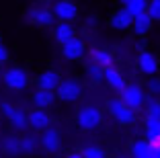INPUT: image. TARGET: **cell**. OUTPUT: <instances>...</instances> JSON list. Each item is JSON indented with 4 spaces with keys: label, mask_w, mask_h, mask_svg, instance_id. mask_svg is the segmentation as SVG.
<instances>
[{
    "label": "cell",
    "mask_w": 160,
    "mask_h": 158,
    "mask_svg": "<svg viewBox=\"0 0 160 158\" xmlns=\"http://www.w3.org/2000/svg\"><path fill=\"white\" fill-rule=\"evenodd\" d=\"M66 158H84V156H82V152H68Z\"/></svg>",
    "instance_id": "4dcf8cb0"
},
{
    "label": "cell",
    "mask_w": 160,
    "mask_h": 158,
    "mask_svg": "<svg viewBox=\"0 0 160 158\" xmlns=\"http://www.w3.org/2000/svg\"><path fill=\"white\" fill-rule=\"evenodd\" d=\"M53 158H58V156H53Z\"/></svg>",
    "instance_id": "e575fe53"
},
{
    "label": "cell",
    "mask_w": 160,
    "mask_h": 158,
    "mask_svg": "<svg viewBox=\"0 0 160 158\" xmlns=\"http://www.w3.org/2000/svg\"><path fill=\"white\" fill-rule=\"evenodd\" d=\"M154 158H160V144L154 146Z\"/></svg>",
    "instance_id": "1f68e13d"
},
{
    "label": "cell",
    "mask_w": 160,
    "mask_h": 158,
    "mask_svg": "<svg viewBox=\"0 0 160 158\" xmlns=\"http://www.w3.org/2000/svg\"><path fill=\"white\" fill-rule=\"evenodd\" d=\"M119 99H121L129 109H133V111H140L142 107H146V101H148L144 89L138 86V84H127V89L119 94Z\"/></svg>",
    "instance_id": "3957f363"
},
{
    "label": "cell",
    "mask_w": 160,
    "mask_h": 158,
    "mask_svg": "<svg viewBox=\"0 0 160 158\" xmlns=\"http://www.w3.org/2000/svg\"><path fill=\"white\" fill-rule=\"evenodd\" d=\"M109 25H111V29H115V31H127V29L133 27V14L129 13V10H125L123 6H119V8L111 14Z\"/></svg>",
    "instance_id": "9c48e42d"
},
{
    "label": "cell",
    "mask_w": 160,
    "mask_h": 158,
    "mask_svg": "<svg viewBox=\"0 0 160 158\" xmlns=\"http://www.w3.org/2000/svg\"><path fill=\"white\" fill-rule=\"evenodd\" d=\"M74 37H76V31H74V27H72V23H58L56 27H53V39H56L60 45H66V43L72 41Z\"/></svg>",
    "instance_id": "e0dca14e"
},
{
    "label": "cell",
    "mask_w": 160,
    "mask_h": 158,
    "mask_svg": "<svg viewBox=\"0 0 160 158\" xmlns=\"http://www.w3.org/2000/svg\"><path fill=\"white\" fill-rule=\"evenodd\" d=\"M138 68H140L142 74H146V76H150V78H154L156 72H158V58H156L152 51L142 49L140 56H138Z\"/></svg>",
    "instance_id": "8fae6325"
},
{
    "label": "cell",
    "mask_w": 160,
    "mask_h": 158,
    "mask_svg": "<svg viewBox=\"0 0 160 158\" xmlns=\"http://www.w3.org/2000/svg\"><path fill=\"white\" fill-rule=\"evenodd\" d=\"M80 94H82V86H80V82L76 78H64L60 82V86H58V90H56V97L64 103L78 101Z\"/></svg>",
    "instance_id": "5b68a950"
},
{
    "label": "cell",
    "mask_w": 160,
    "mask_h": 158,
    "mask_svg": "<svg viewBox=\"0 0 160 158\" xmlns=\"http://www.w3.org/2000/svg\"><path fill=\"white\" fill-rule=\"evenodd\" d=\"M129 152H132V158H154V146L148 140H136Z\"/></svg>",
    "instance_id": "ac0fdd59"
},
{
    "label": "cell",
    "mask_w": 160,
    "mask_h": 158,
    "mask_svg": "<svg viewBox=\"0 0 160 158\" xmlns=\"http://www.w3.org/2000/svg\"><path fill=\"white\" fill-rule=\"evenodd\" d=\"M8 123H10V127H12L14 131H25V130H29V113L23 111V109H17V111H14V115L8 119Z\"/></svg>",
    "instance_id": "ffe728a7"
},
{
    "label": "cell",
    "mask_w": 160,
    "mask_h": 158,
    "mask_svg": "<svg viewBox=\"0 0 160 158\" xmlns=\"http://www.w3.org/2000/svg\"><path fill=\"white\" fill-rule=\"evenodd\" d=\"M53 19H56V14H53L52 6L35 4V6H31V8L27 10V21L33 23V25H37V27H52Z\"/></svg>",
    "instance_id": "277c9868"
},
{
    "label": "cell",
    "mask_w": 160,
    "mask_h": 158,
    "mask_svg": "<svg viewBox=\"0 0 160 158\" xmlns=\"http://www.w3.org/2000/svg\"><path fill=\"white\" fill-rule=\"evenodd\" d=\"M105 82H107L113 90H117L119 94H121L123 90L127 89V80H125V76H123L121 72L115 68V66H111V68L105 70Z\"/></svg>",
    "instance_id": "5bb4252c"
},
{
    "label": "cell",
    "mask_w": 160,
    "mask_h": 158,
    "mask_svg": "<svg viewBox=\"0 0 160 158\" xmlns=\"http://www.w3.org/2000/svg\"><path fill=\"white\" fill-rule=\"evenodd\" d=\"M148 93H150L154 99L160 97V78H156V76H154V78L148 80Z\"/></svg>",
    "instance_id": "83f0119b"
},
{
    "label": "cell",
    "mask_w": 160,
    "mask_h": 158,
    "mask_svg": "<svg viewBox=\"0 0 160 158\" xmlns=\"http://www.w3.org/2000/svg\"><path fill=\"white\" fill-rule=\"evenodd\" d=\"M39 146H41V150H43V152H47V154H56V152H60V148H62L60 131L53 130V127L45 130V131L41 134V138H39Z\"/></svg>",
    "instance_id": "ba28073f"
},
{
    "label": "cell",
    "mask_w": 160,
    "mask_h": 158,
    "mask_svg": "<svg viewBox=\"0 0 160 158\" xmlns=\"http://www.w3.org/2000/svg\"><path fill=\"white\" fill-rule=\"evenodd\" d=\"M53 14H56L58 23H72V21L78 19V4L76 2H70V0H58L52 6Z\"/></svg>",
    "instance_id": "52a82bcc"
},
{
    "label": "cell",
    "mask_w": 160,
    "mask_h": 158,
    "mask_svg": "<svg viewBox=\"0 0 160 158\" xmlns=\"http://www.w3.org/2000/svg\"><path fill=\"white\" fill-rule=\"evenodd\" d=\"M148 14L152 17V21H160V0L148 2Z\"/></svg>",
    "instance_id": "4316f807"
},
{
    "label": "cell",
    "mask_w": 160,
    "mask_h": 158,
    "mask_svg": "<svg viewBox=\"0 0 160 158\" xmlns=\"http://www.w3.org/2000/svg\"><path fill=\"white\" fill-rule=\"evenodd\" d=\"M82 156L84 158H107L103 152V148H99V146H86L84 150H82Z\"/></svg>",
    "instance_id": "484cf974"
},
{
    "label": "cell",
    "mask_w": 160,
    "mask_h": 158,
    "mask_svg": "<svg viewBox=\"0 0 160 158\" xmlns=\"http://www.w3.org/2000/svg\"><path fill=\"white\" fill-rule=\"evenodd\" d=\"M0 146H2V152L6 156H19L21 154V138L19 135H6Z\"/></svg>",
    "instance_id": "44dd1931"
},
{
    "label": "cell",
    "mask_w": 160,
    "mask_h": 158,
    "mask_svg": "<svg viewBox=\"0 0 160 158\" xmlns=\"http://www.w3.org/2000/svg\"><path fill=\"white\" fill-rule=\"evenodd\" d=\"M2 80H4V84L8 86L10 90H25L29 84V74L25 68H19V66H12V68H8L4 72V76H2Z\"/></svg>",
    "instance_id": "8992f818"
},
{
    "label": "cell",
    "mask_w": 160,
    "mask_h": 158,
    "mask_svg": "<svg viewBox=\"0 0 160 158\" xmlns=\"http://www.w3.org/2000/svg\"><path fill=\"white\" fill-rule=\"evenodd\" d=\"M94 23H97V19H92V17H90V19H88V21H86V25H88V27H92V25H94Z\"/></svg>",
    "instance_id": "d6a6232c"
},
{
    "label": "cell",
    "mask_w": 160,
    "mask_h": 158,
    "mask_svg": "<svg viewBox=\"0 0 160 158\" xmlns=\"http://www.w3.org/2000/svg\"><path fill=\"white\" fill-rule=\"evenodd\" d=\"M56 93H52V90H41L37 89L33 93V97H31V101H33V109H41V111H47V109L53 105V101H56Z\"/></svg>",
    "instance_id": "2e32d148"
},
{
    "label": "cell",
    "mask_w": 160,
    "mask_h": 158,
    "mask_svg": "<svg viewBox=\"0 0 160 158\" xmlns=\"http://www.w3.org/2000/svg\"><path fill=\"white\" fill-rule=\"evenodd\" d=\"M52 127V117L47 111H41V109H33L29 111V130H37V131H45Z\"/></svg>",
    "instance_id": "7c38bea8"
},
{
    "label": "cell",
    "mask_w": 160,
    "mask_h": 158,
    "mask_svg": "<svg viewBox=\"0 0 160 158\" xmlns=\"http://www.w3.org/2000/svg\"><path fill=\"white\" fill-rule=\"evenodd\" d=\"M0 111H2V115H4L6 119H10V117L14 115V111H17V107L10 105V103H2V105H0Z\"/></svg>",
    "instance_id": "f1b7e54d"
},
{
    "label": "cell",
    "mask_w": 160,
    "mask_h": 158,
    "mask_svg": "<svg viewBox=\"0 0 160 158\" xmlns=\"http://www.w3.org/2000/svg\"><path fill=\"white\" fill-rule=\"evenodd\" d=\"M86 78L92 84L103 82L105 80V68H101V66H97V64H88L86 66Z\"/></svg>",
    "instance_id": "cb8c5ba5"
},
{
    "label": "cell",
    "mask_w": 160,
    "mask_h": 158,
    "mask_svg": "<svg viewBox=\"0 0 160 158\" xmlns=\"http://www.w3.org/2000/svg\"><path fill=\"white\" fill-rule=\"evenodd\" d=\"M88 56H90V62H92V64L101 66V68H105V70L113 66V54L109 49H105V47H90Z\"/></svg>",
    "instance_id": "9a60e30c"
},
{
    "label": "cell",
    "mask_w": 160,
    "mask_h": 158,
    "mask_svg": "<svg viewBox=\"0 0 160 158\" xmlns=\"http://www.w3.org/2000/svg\"><path fill=\"white\" fill-rule=\"evenodd\" d=\"M121 6L125 10H129L133 17L148 13V2H146V0H125V2H121Z\"/></svg>",
    "instance_id": "603a6c76"
},
{
    "label": "cell",
    "mask_w": 160,
    "mask_h": 158,
    "mask_svg": "<svg viewBox=\"0 0 160 158\" xmlns=\"http://www.w3.org/2000/svg\"><path fill=\"white\" fill-rule=\"evenodd\" d=\"M103 121V111H101L97 105H82L76 113V123H78L80 130H97Z\"/></svg>",
    "instance_id": "6da1fadb"
},
{
    "label": "cell",
    "mask_w": 160,
    "mask_h": 158,
    "mask_svg": "<svg viewBox=\"0 0 160 158\" xmlns=\"http://www.w3.org/2000/svg\"><path fill=\"white\" fill-rule=\"evenodd\" d=\"M146 119H160V101L150 97L146 101Z\"/></svg>",
    "instance_id": "d4e9b609"
},
{
    "label": "cell",
    "mask_w": 160,
    "mask_h": 158,
    "mask_svg": "<svg viewBox=\"0 0 160 158\" xmlns=\"http://www.w3.org/2000/svg\"><path fill=\"white\" fill-rule=\"evenodd\" d=\"M62 80H64V78L58 74L56 70H45V72H41V74L37 76V89H41V90H52V93H56Z\"/></svg>",
    "instance_id": "4fadbf2b"
},
{
    "label": "cell",
    "mask_w": 160,
    "mask_h": 158,
    "mask_svg": "<svg viewBox=\"0 0 160 158\" xmlns=\"http://www.w3.org/2000/svg\"><path fill=\"white\" fill-rule=\"evenodd\" d=\"M0 43H2V35H0Z\"/></svg>",
    "instance_id": "836d02e7"
},
{
    "label": "cell",
    "mask_w": 160,
    "mask_h": 158,
    "mask_svg": "<svg viewBox=\"0 0 160 158\" xmlns=\"http://www.w3.org/2000/svg\"><path fill=\"white\" fill-rule=\"evenodd\" d=\"M107 111L111 113V117H113L117 123H121V125H129V123L136 121V111L127 107L119 97L117 99H111V101L107 103Z\"/></svg>",
    "instance_id": "7a4b0ae2"
},
{
    "label": "cell",
    "mask_w": 160,
    "mask_h": 158,
    "mask_svg": "<svg viewBox=\"0 0 160 158\" xmlns=\"http://www.w3.org/2000/svg\"><path fill=\"white\" fill-rule=\"evenodd\" d=\"M8 56H10V54H8V47H6L4 43H0V64L8 60Z\"/></svg>",
    "instance_id": "f546056e"
},
{
    "label": "cell",
    "mask_w": 160,
    "mask_h": 158,
    "mask_svg": "<svg viewBox=\"0 0 160 158\" xmlns=\"http://www.w3.org/2000/svg\"><path fill=\"white\" fill-rule=\"evenodd\" d=\"M39 148V142L35 135H21V154L23 156H31Z\"/></svg>",
    "instance_id": "7402d4cb"
},
{
    "label": "cell",
    "mask_w": 160,
    "mask_h": 158,
    "mask_svg": "<svg viewBox=\"0 0 160 158\" xmlns=\"http://www.w3.org/2000/svg\"><path fill=\"white\" fill-rule=\"evenodd\" d=\"M86 54V43L82 41L80 37H74L72 41H68L66 45H62V56L70 62H78L82 60Z\"/></svg>",
    "instance_id": "30bf717a"
},
{
    "label": "cell",
    "mask_w": 160,
    "mask_h": 158,
    "mask_svg": "<svg viewBox=\"0 0 160 158\" xmlns=\"http://www.w3.org/2000/svg\"><path fill=\"white\" fill-rule=\"evenodd\" d=\"M152 17L148 13H144V14H138V17H133V33H136L138 37H144V35H148V31L152 29Z\"/></svg>",
    "instance_id": "d6986e66"
}]
</instances>
